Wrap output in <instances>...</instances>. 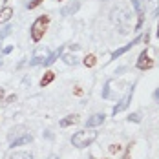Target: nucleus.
<instances>
[{
  "mask_svg": "<svg viewBox=\"0 0 159 159\" xmlns=\"http://www.w3.org/2000/svg\"><path fill=\"white\" fill-rule=\"evenodd\" d=\"M132 6H134V9H135V13H137L135 31H139L141 26H143V20H144V11H143V6H141V0H132Z\"/></svg>",
  "mask_w": 159,
  "mask_h": 159,
  "instance_id": "423d86ee",
  "label": "nucleus"
},
{
  "mask_svg": "<svg viewBox=\"0 0 159 159\" xmlns=\"http://www.w3.org/2000/svg\"><path fill=\"white\" fill-rule=\"evenodd\" d=\"M46 57H48V51H46V49H44V51H42V49H39V51L33 55V59L30 61V66H39V64H42Z\"/></svg>",
  "mask_w": 159,
  "mask_h": 159,
  "instance_id": "9b49d317",
  "label": "nucleus"
},
{
  "mask_svg": "<svg viewBox=\"0 0 159 159\" xmlns=\"http://www.w3.org/2000/svg\"><path fill=\"white\" fill-rule=\"evenodd\" d=\"M42 2H44V0H31V2L28 4V9H35V7H37V6H40Z\"/></svg>",
  "mask_w": 159,
  "mask_h": 159,
  "instance_id": "5701e85b",
  "label": "nucleus"
},
{
  "mask_svg": "<svg viewBox=\"0 0 159 159\" xmlns=\"http://www.w3.org/2000/svg\"><path fill=\"white\" fill-rule=\"evenodd\" d=\"M156 37L159 39V22H157V31H156Z\"/></svg>",
  "mask_w": 159,
  "mask_h": 159,
  "instance_id": "c756f323",
  "label": "nucleus"
},
{
  "mask_svg": "<svg viewBox=\"0 0 159 159\" xmlns=\"http://www.w3.org/2000/svg\"><path fill=\"white\" fill-rule=\"evenodd\" d=\"M97 139V132L93 130H79L71 135V144L75 148H86Z\"/></svg>",
  "mask_w": 159,
  "mask_h": 159,
  "instance_id": "f257e3e1",
  "label": "nucleus"
},
{
  "mask_svg": "<svg viewBox=\"0 0 159 159\" xmlns=\"http://www.w3.org/2000/svg\"><path fill=\"white\" fill-rule=\"evenodd\" d=\"M82 64H84L86 68H93V66L97 64V57L95 55H92V53H88V55L82 59Z\"/></svg>",
  "mask_w": 159,
  "mask_h": 159,
  "instance_id": "dca6fc26",
  "label": "nucleus"
},
{
  "mask_svg": "<svg viewBox=\"0 0 159 159\" xmlns=\"http://www.w3.org/2000/svg\"><path fill=\"white\" fill-rule=\"evenodd\" d=\"M154 101H156V102H159V88L154 92Z\"/></svg>",
  "mask_w": 159,
  "mask_h": 159,
  "instance_id": "a878e982",
  "label": "nucleus"
},
{
  "mask_svg": "<svg viewBox=\"0 0 159 159\" xmlns=\"http://www.w3.org/2000/svg\"><path fill=\"white\" fill-rule=\"evenodd\" d=\"M9 159H33V154L31 152H13Z\"/></svg>",
  "mask_w": 159,
  "mask_h": 159,
  "instance_id": "f3484780",
  "label": "nucleus"
},
{
  "mask_svg": "<svg viewBox=\"0 0 159 159\" xmlns=\"http://www.w3.org/2000/svg\"><path fill=\"white\" fill-rule=\"evenodd\" d=\"M48 159H61L57 154H51V156H48Z\"/></svg>",
  "mask_w": 159,
  "mask_h": 159,
  "instance_id": "c85d7f7f",
  "label": "nucleus"
},
{
  "mask_svg": "<svg viewBox=\"0 0 159 159\" xmlns=\"http://www.w3.org/2000/svg\"><path fill=\"white\" fill-rule=\"evenodd\" d=\"M55 80V71H46L44 75H42V79H40V88H46L48 84H51Z\"/></svg>",
  "mask_w": 159,
  "mask_h": 159,
  "instance_id": "ddd939ff",
  "label": "nucleus"
},
{
  "mask_svg": "<svg viewBox=\"0 0 159 159\" xmlns=\"http://www.w3.org/2000/svg\"><path fill=\"white\" fill-rule=\"evenodd\" d=\"M134 88H135V84H132L130 86V90L126 92V95L123 97L121 101H119V104H115L113 106V110H111V115H117V113H121V111H125L130 106V102H132V97H134Z\"/></svg>",
  "mask_w": 159,
  "mask_h": 159,
  "instance_id": "7ed1b4c3",
  "label": "nucleus"
},
{
  "mask_svg": "<svg viewBox=\"0 0 159 159\" xmlns=\"http://www.w3.org/2000/svg\"><path fill=\"white\" fill-rule=\"evenodd\" d=\"M137 70H141V71H146V70H152L154 68V61L150 59V55H148V49H143L141 51V55L137 57Z\"/></svg>",
  "mask_w": 159,
  "mask_h": 159,
  "instance_id": "20e7f679",
  "label": "nucleus"
},
{
  "mask_svg": "<svg viewBox=\"0 0 159 159\" xmlns=\"http://www.w3.org/2000/svg\"><path fill=\"white\" fill-rule=\"evenodd\" d=\"M31 141H33V135H31V134L22 132L20 135H16L13 141H9V144H11V148H15V146H22V144H30Z\"/></svg>",
  "mask_w": 159,
  "mask_h": 159,
  "instance_id": "0eeeda50",
  "label": "nucleus"
},
{
  "mask_svg": "<svg viewBox=\"0 0 159 159\" xmlns=\"http://www.w3.org/2000/svg\"><path fill=\"white\" fill-rule=\"evenodd\" d=\"M11 30H13L11 26H6V28H4V31L0 33V40H2V39H6L7 35H11Z\"/></svg>",
  "mask_w": 159,
  "mask_h": 159,
  "instance_id": "412c9836",
  "label": "nucleus"
},
{
  "mask_svg": "<svg viewBox=\"0 0 159 159\" xmlns=\"http://www.w3.org/2000/svg\"><path fill=\"white\" fill-rule=\"evenodd\" d=\"M48 24H49V16L48 15L39 16V18H37V20L31 24V30H30V33H31V40H33V42H40V40L44 39V33H46Z\"/></svg>",
  "mask_w": 159,
  "mask_h": 159,
  "instance_id": "f03ea898",
  "label": "nucleus"
},
{
  "mask_svg": "<svg viewBox=\"0 0 159 159\" xmlns=\"http://www.w3.org/2000/svg\"><path fill=\"white\" fill-rule=\"evenodd\" d=\"M126 119L130 123H141V113H137V111H135V113H130Z\"/></svg>",
  "mask_w": 159,
  "mask_h": 159,
  "instance_id": "6ab92c4d",
  "label": "nucleus"
},
{
  "mask_svg": "<svg viewBox=\"0 0 159 159\" xmlns=\"http://www.w3.org/2000/svg\"><path fill=\"white\" fill-rule=\"evenodd\" d=\"M108 150H110V154H119L123 148H121V144H110V148H108Z\"/></svg>",
  "mask_w": 159,
  "mask_h": 159,
  "instance_id": "4be33fe9",
  "label": "nucleus"
},
{
  "mask_svg": "<svg viewBox=\"0 0 159 159\" xmlns=\"http://www.w3.org/2000/svg\"><path fill=\"white\" fill-rule=\"evenodd\" d=\"M15 99H16V95H15V93H13V95H9V97H7V99H6V102H13Z\"/></svg>",
  "mask_w": 159,
  "mask_h": 159,
  "instance_id": "bb28decb",
  "label": "nucleus"
},
{
  "mask_svg": "<svg viewBox=\"0 0 159 159\" xmlns=\"http://www.w3.org/2000/svg\"><path fill=\"white\" fill-rule=\"evenodd\" d=\"M144 6H146L148 9H152V11H154V15H152V16H157L159 15V0H144Z\"/></svg>",
  "mask_w": 159,
  "mask_h": 159,
  "instance_id": "2eb2a0df",
  "label": "nucleus"
},
{
  "mask_svg": "<svg viewBox=\"0 0 159 159\" xmlns=\"http://www.w3.org/2000/svg\"><path fill=\"white\" fill-rule=\"evenodd\" d=\"M102 2H106V0H102Z\"/></svg>",
  "mask_w": 159,
  "mask_h": 159,
  "instance_id": "2f4dec72",
  "label": "nucleus"
},
{
  "mask_svg": "<svg viewBox=\"0 0 159 159\" xmlns=\"http://www.w3.org/2000/svg\"><path fill=\"white\" fill-rule=\"evenodd\" d=\"M11 16H13V7H9V6L2 7V9H0V24L9 22V20H11Z\"/></svg>",
  "mask_w": 159,
  "mask_h": 159,
  "instance_id": "f8f14e48",
  "label": "nucleus"
},
{
  "mask_svg": "<svg viewBox=\"0 0 159 159\" xmlns=\"http://www.w3.org/2000/svg\"><path fill=\"white\" fill-rule=\"evenodd\" d=\"M141 40H143V35H137V37H135V39H134V40H132V42H128L126 46H123V48L115 49V51H113V53H111V57H110V62H111V61H115V59H117V57H121V55H125V53H126V51H130V49L134 48V46H135V44H139V42H141Z\"/></svg>",
  "mask_w": 159,
  "mask_h": 159,
  "instance_id": "39448f33",
  "label": "nucleus"
},
{
  "mask_svg": "<svg viewBox=\"0 0 159 159\" xmlns=\"http://www.w3.org/2000/svg\"><path fill=\"white\" fill-rule=\"evenodd\" d=\"M11 51H13V46H6V48H4V51H2V53H4V55H9Z\"/></svg>",
  "mask_w": 159,
  "mask_h": 159,
  "instance_id": "b1692460",
  "label": "nucleus"
},
{
  "mask_svg": "<svg viewBox=\"0 0 159 159\" xmlns=\"http://www.w3.org/2000/svg\"><path fill=\"white\" fill-rule=\"evenodd\" d=\"M61 57H62V61L68 64V66H75V64H77L75 55H70V53H66V55H61Z\"/></svg>",
  "mask_w": 159,
  "mask_h": 159,
  "instance_id": "a211bd4d",
  "label": "nucleus"
},
{
  "mask_svg": "<svg viewBox=\"0 0 159 159\" xmlns=\"http://www.w3.org/2000/svg\"><path fill=\"white\" fill-rule=\"evenodd\" d=\"M148 40H150V33L146 31V33L143 35V42H144V44H148Z\"/></svg>",
  "mask_w": 159,
  "mask_h": 159,
  "instance_id": "393cba45",
  "label": "nucleus"
},
{
  "mask_svg": "<svg viewBox=\"0 0 159 159\" xmlns=\"http://www.w3.org/2000/svg\"><path fill=\"white\" fill-rule=\"evenodd\" d=\"M62 49H64V46H59V49H55L53 53H49L48 57L44 59V62H42V66H51V64L55 62L61 55H62Z\"/></svg>",
  "mask_w": 159,
  "mask_h": 159,
  "instance_id": "9d476101",
  "label": "nucleus"
},
{
  "mask_svg": "<svg viewBox=\"0 0 159 159\" xmlns=\"http://www.w3.org/2000/svg\"><path fill=\"white\" fill-rule=\"evenodd\" d=\"M104 119H106V115H104V113H93L92 117H88V121H86V128L101 126V125L104 123Z\"/></svg>",
  "mask_w": 159,
  "mask_h": 159,
  "instance_id": "6e6552de",
  "label": "nucleus"
},
{
  "mask_svg": "<svg viewBox=\"0 0 159 159\" xmlns=\"http://www.w3.org/2000/svg\"><path fill=\"white\" fill-rule=\"evenodd\" d=\"M77 121H79V117H77V115H68V117H64V119H61V123H59V126H61V128L71 126V125H75Z\"/></svg>",
  "mask_w": 159,
  "mask_h": 159,
  "instance_id": "4468645a",
  "label": "nucleus"
},
{
  "mask_svg": "<svg viewBox=\"0 0 159 159\" xmlns=\"http://www.w3.org/2000/svg\"><path fill=\"white\" fill-rule=\"evenodd\" d=\"M79 7H80V2H79V0H73V2H70L68 6H64L62 9H61V15H62V16L75 15V13L79 11Z\"/></svg>",
  "mask_w": 159,
  "mask_h": 159,
  "instance_id": "1a4fd4ad",
  "label": "nucleus"
},
{
  "mask_svg": "<svg viewBox=\"0 0 159 159\" xmlns=\"http://www.w3.org/2000/svg\"><path fill=\"white\" fill-rule=\"evenodd\" d=\"M0 66H2V59H0Z\"/></svg>",
  "mask_w": 159,
  "mask_h": 159,
  "instance_id": "7c9ffc66",
  "label": "nucleus"
},
{
  "mask_svg": "<svg viewBox=\"0 0 159 159\" xmlns=\"http://www.w3.org/2000/svg\"><path fill=\"white\" fill-rule=\"evenodd\" d=\"M4 95H6V92H4V88H0V102L4 101Z\"/></svg>",
  "mask_w": 159,
  "mask_h": 159,
  "instance_id": "cd10ccee",
  "label": "nucleus"
},
{
  "mask_svg": "<svg viewBox=\"0 0 159 159\" xmlns=\"http://www.w3.org/2000/svg\"><path fill=\"white\" fill-rule=\"evenodd\" d=\"M59 2H61V0H59Z\"/></svg>",
  "mask_w": 159,
  "mask_h": 159,
  "instance_id": "473e14b6",
  "label": "nucleus"
},
{
  "mask_svg": "<svg viewBox=\"0 0 159 159\" xmlns=\"http://www.w3.org/2000/svg\"><path fill=\"white\" fill-rule=\"evenodd\" d=\"M132 150H134V143L128 144L126 152H125V156H123V159H132Z\"/></svg>",
  "mask_w": 159,
  "mask_h": 159,
  "instance_id": "aec40b11",
  "label": "nucleus"
}]
</instances>
